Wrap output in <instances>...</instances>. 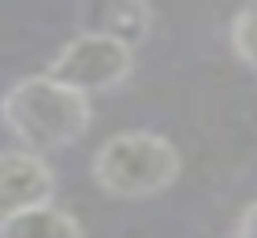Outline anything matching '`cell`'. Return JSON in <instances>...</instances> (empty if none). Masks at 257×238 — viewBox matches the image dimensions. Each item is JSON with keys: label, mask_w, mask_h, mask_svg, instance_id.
<instances>
[{"label": "cell", "mask_w": 257, "mask_h": 238, "mask_svg": "<svg viewBox=\"0 0 257 238\" xmlns=\"http://www.w3.org/2000/svg\"><path fill=\"white\" fill-rule=\"evenodd\" d=\"M52 197H56V175L45 164V156L23 153V149L0 153V219L52 205Z\"/></svg>", "instance_id": "4"}, {"label": "cell", "mask_w": 257, "mask_h": 238, "mask_svg": "<svg viewBox=\"0 0 257 238\" xmlns=\"http://www.w3.org/2000/svg\"><path fill=\"white\" fill-rule=\"evenodd\" d=\"M227 34H231V52L242 60L246 67H253V71H257V4L235 12L231 30H227Z\"/></svg>", "instance_id": "7"}, {"label": "cell", "mask_w": 257, "mask_h": 238, "mask_svg": "<svg viewBox=\"0 0 257 238\" xmlns=\"http://www.w3.org/2000/svg\"><path fill=\"white\" fill-rule=\"evenodd\" d=\"M135 71V52L119 45L108 34L86 30L78 38H71L56 56L49 60L45 78L67 86V90L90 97V93H112Z\"/></svg>", "instance_id": "3"}, {"label": "cell", "mask_w": 257, "mask_h": 238, "mask_svg": "<svg viewBox=\"0 0 257 238\" xmlns=\"http://www.w3.org/2000/svg\"><path fill=\"white\" fill-rule=\"evenodd\" d=\"M235 238H257V201H250L242 208V216L235 223Z\"/></svg>", "instance_id": "8"}, {"label": "cell", "mask_w": 257, "mask_h": 238, "mask_svg": "<svg viewBox=\"0 0 257 238\" xmlns=\"http://www.w3.org/2000/svg\"><path fill=\"white\" fill-rule=\"evenodd\" d=\"M0 123L12 130L23 153L45 156L75 145L90 130V97L45 75H26L0 97Z\"/></svg>", "instance_id": "1"}, {"label": "cell", "mask_w": 257, "mask_h": 238, "mask_svg": "<svg viewBox=\"0 0 257 238\" xmlns=\"http://www.w3.org/2000/svg\"><path fill=\"white\" fill-rule=\"evenodd\" d=\"M0 238H86L78 219L56 205L26 208L0 219Z\"/></svg>", "instance_id": "5"}, {"label": "cell", "mask_w": 257, "mask_h": 238, "mask_svg": "<svg viewBox=\"0 0 257 238\" xmlns=\"http://www.w3.org/2000/svg\"><path fill=\"white\" fill-rule=\"evenodd\" d=\"M149 30H153V8L142 0H119V4L101 8V15H97V34L116 38L131 52L149 38Z\"/></svg>", "instance_id": "6"}, {"label": "cell", "mask_w": 257, "mask_h": 238, "mask_svg": "<svg viewBox=\"0 0 257 238\" xmlns=\"http://www.w3.org/2000/svg\"><path fill=\"white\" fill-rule=\"evenodd\" d=\"M183 156L164 134L153 130H123L93 153V182L108 197L146 201L157 197L179 179Z\"/></svg>", "instance_id": "2"}]
</instances>
